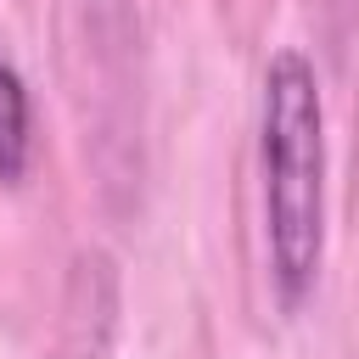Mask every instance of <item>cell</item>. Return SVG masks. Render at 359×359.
Returning a JSON list of instances; mask_svg holds the SVG:
<instances>
[{"label":"cell","mask_w":359,"mask_h":359,"mask_svg":"<svg viewBox=\"0 0 359 359\" xmlns=\"http://www.w3.org/2000/svg\"><path fill=\"white\" fill-rule=\"evenodd\" d=\"M34 151V112H28V84L11 62H0V180L17 185Z\"/></svg>","instance_id":"cell-2"},{"label":"cell","mask_w":359,"mask_h":359,"mask_svg":"<svg viewBox=\"0 0 359 359\" xmlns=\"http://www.w3.org/2000/svg\"><path fill=\"white\" fill-rule=\"evenodd\" d=\"M258 163H264V247L269 280L286 309L314 292L325 252V107L303 50H275L258 95Z\"/></svg>","instance_id":"cell-1"}]
</instances>
